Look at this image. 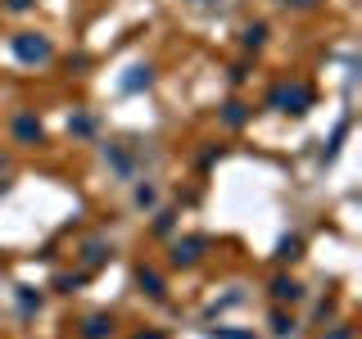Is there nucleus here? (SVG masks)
Masks as SVG:
<instances>
[{
    "mask_svg": "<svg viewBox=\"0 0 362 339\" xmlns=\"http://www.w3.org/2000/svg\"><path fill=\"white\" fill-rule=\"evenodd\" d=\"M19 55H27V59H50V45H45V41H19Z\"/></svg>",
    "mask_w": 362,
    "mask_h": 339,
    "instance_id": "f257e3e1",
    "label": "nucleus"
},
{
    "mask_svg": "<svg viewBox=\"0 0 362 339\" xmlns=\"http://www.w3.org/2000/svg\"><path fill=\"white\" fill-rule=\"evenodd\" d=\"M10 5H14V10H23V5H27V0H10Z\"/></svg>",
    "mask_w": 362,
    "mask_h": 339,
    "instance_id": "f03ea898",
    "label": "nucleus"
}]
</instances>
